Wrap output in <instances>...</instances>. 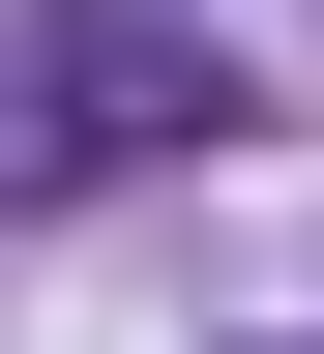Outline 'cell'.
Returning a JSON list of instances; mask_svg holds the SVG:
<instances>
[{"label": "cell", "mask_w": 324, "mask_h": 354, "mask_svg": "<svg viewBox=\"0 0 324 354\" xmlns=\"http://www.w3.org/2000/svg\"><path fill=\"white\" fill-rule=\"evenodd\" d=\"M236 118V59H177V30H0V177H118V148H207Z\"/></svg>", "instance_id": "6da1fadb"}, {"label": "cell", "mask_w": 324, "mask_h": 354, "mask_svg": "<svg viewBox=\"0 0 324 354\" xmlns=\"http://www.w3.org/2000/svg\"><path fill=\"white\" fill-rule=\"evenodd\" d=\"M265 354H324V325H265Z\"/></svg>", "instance_id": "7a4b0ae2"}]
</instances>
